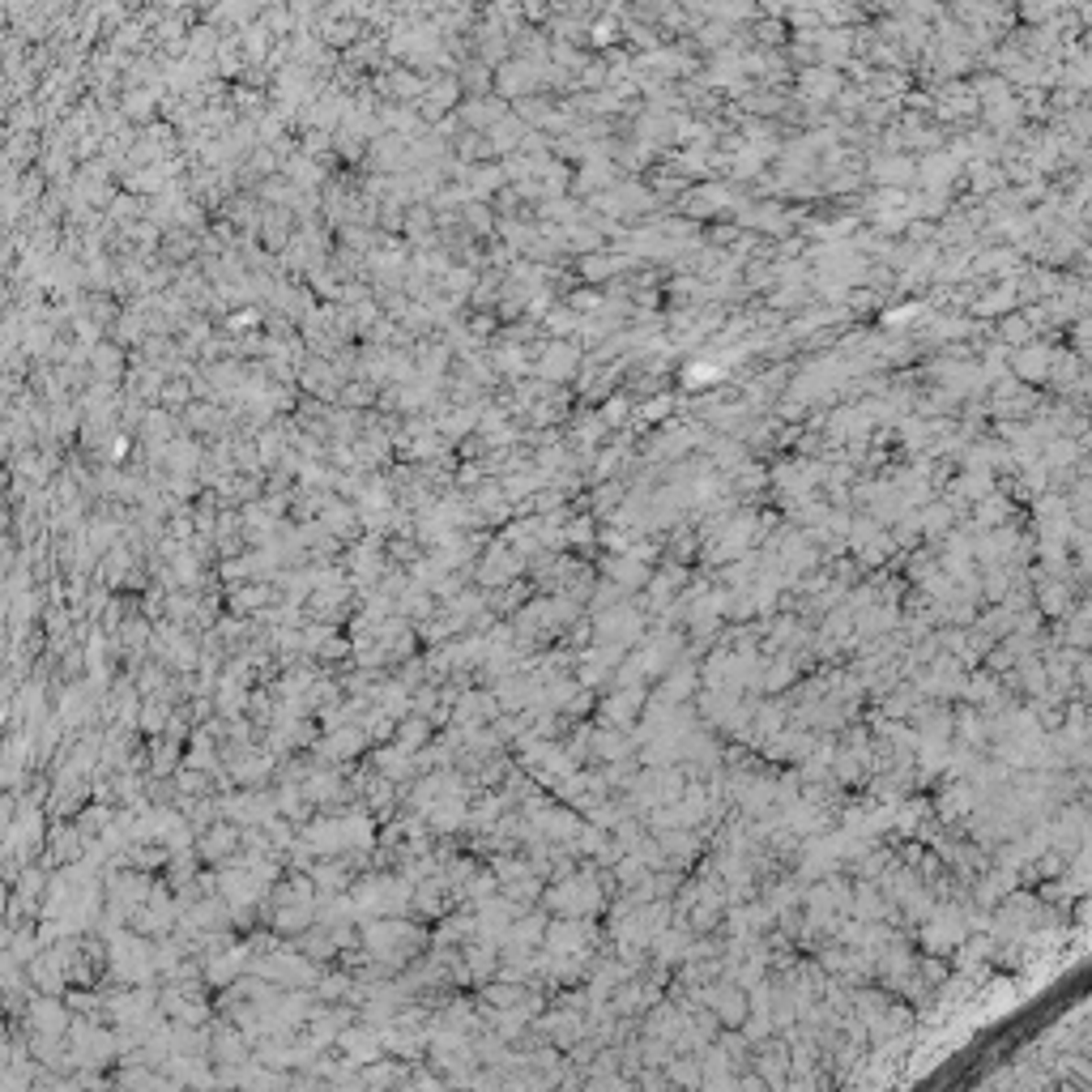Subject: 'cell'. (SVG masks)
<instances>
[{
    "mask_svg": "<svg viewBox=\"0 0 1092 1092\" xmlns=\"http://www.w3.org/2000/svg\"><path fill=\"white\" fill-rule=\"evenodd\" d=\"M30 1016H38V1020H60V1007H51V1003H38V1011H30ZM43 1032H56V1024H38Z\"/></svg>",
    "mask_w": 1092,
    "mask_h": 1092,
    "instance_id": "2",
    "label": "cell"
},
{
    "mask_svg": "<svg viewBox=\"0 0 1092 1092\" xmlns=\"http://www.w3.org/2000/svg\"><path fill=\"white\" fill-rule=\"evenodd\" d=\"M231 845H235V832H231V828H213L210 841H205V857H223Z\"/></svg>",
    "mask_w": 1092,
    "mask_h": 1092,
    "instance_id": "1",
    "label": "cell"
}]
</instances>
